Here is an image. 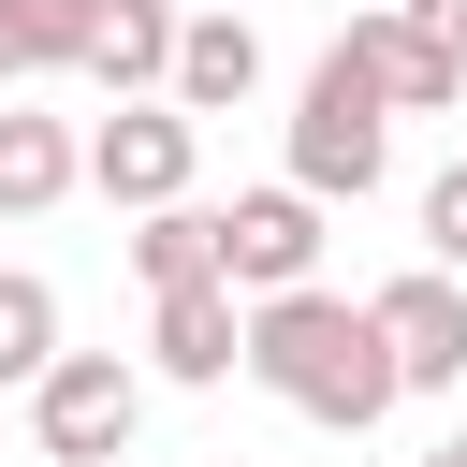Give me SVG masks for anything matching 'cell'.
<instances>
[{"label": "cell", "mask_w": 467, "mask_h": 467, "mask_svg": "<svg viewBox=\"0 0 467 467\" xmlns=\"http://www.w3.org/2000/svg\"><path fill=\"white\" fill-rule=\"evenodd\" d=\"M248 379L277 394V409H306V423H336V438H365L409 379H394V336H379V306H350V292H321V277H292V292H248Z\"/></svg>", "instance_id": "6da1fadb"}, {"label": "cell", "mask_w": 467, "mask_h": 467, "mask_svg": "<svg viewBox=\"0 0 467 467\" xmlns=\"http://www.w3.org/2000/svg\"><path fill=\"white\" fill-rule=\"evenodd\" d=\"M394 175V102H379V73L350 58V29L321 44V73H306V102H292V190H321V204H365Z\"/></svg>", "instance_id": "7a4b0ae2"}, {"label": "cell", "mask_w": 467, "mask_h": 467, "mask_svg": "<svg viewBox=\"0 0 467 467\" xmlns=\"http://www.w3.org/2000/svg\"><path fill=\"white\" fill-rule=\"evenodd\" d=\"M190 161H204V117H190L175 88H131V102L88 131V190H102V204H131V219H146V204H175V190H190Z\"/></svg>", "instance_id": "3957f363"}, {"label": "cell", "mask_w": 467, "mask_h": 467, "mask_svg": "<svg viewBox=\"0 0 467 467\" xmlns=\"http://www.w3.org/2000/svg\"><path fill=\"white\" fill-rule=\"evenodd\" d=\"M131 423H146V379H131L117 350H58V365L29 379V438H44L58 467H117Z\"/></svg>", "instance_id": "277c9868"}, {"label": "cell", "mask_w": 467, "mask_h": 467, "mask_svg": "<svg viewBox=\"0 0 467 467\" xmlns=\"http://www.w3.org/2000/svg\"><path fill=\"white\" fill-rule=\"evenodd\" d=\"M219 277L234 292H292V277H321V190H234L219 204Z\"/></svg>", "instance_id": "5b68a950"}, {"label": "cell", "mask_w": 467, "mask_h": 467, "mask_svg": "<svg viewBox=\"0 0 467 467\" xmlns=\"http://www.w3.org/2000/svg\"><path fill=\"white\" fill-rule=\"evenodd\" d=\"M350 58L379 73V102H394V117H452V102H467V58H452L409 0H350Z\"/></svg>", "instance_id": "8992f818"}, {"label": "cell", "mask_w": 467, "mask_h": 467, "mask_svg": "<svg viewBox=\"0 0 467 467\" xmlns=\"http://www.w3.org/2000/svg\"><path fill=\"white\" fill-rule=\"evenodd\" d=\"M365 306H379L409 394H452V379H467V277H452V263H423V277H394V292H365Z\"/></svg>", "instance_id": "52a82bcc"}, {"label": "cell", "mask_w": 467, "mask_h": 467, "mask_svg": "<svg viewBox=\"0 0 467 467\" xmlns=\"http://www.w3.org/2000/svg\"><path fill=\"white\" fill-rule=\"evenodd\" d=\"M146 365L161 379H234L248 365V306H234V277H190V292H161V321H146Z\"/></svg>", "instance_id": "ba28073f"}, {"label": "cell", "mask_w": 467, "mask_h": 467, "mask_svg": "<svg viewBox=\"0 0 467 467\" xmlns=\"http://www.w3.org/2000/svg\"><path fill=\"white\" fill-rule=\"evenodd\" d=\"M263 88V29L234 15V0H190V29H175V102L190 117H234Z\"/></svg>", "instance_id": "9c48e42d"}, {"label": "cell", "mask_w": 467, "mask_h": 467, "mask_svg": "<svg viewBox=\"0 0 467 467\" xmlns=\"http://www.w3.org/2000/svg\"><path fill=\"white\" fill-rule=\"evenodd\" d=\"M175 29H190V0H102V29H88L73 73L117 88V102H131V88H175Z\"/></svg>", "instance_id": "30bf717a"}, {"label": "cell", "mask_w": 467, "mask_h": 467, "mask_svg": "<svg viewBox=\"0 0 467 467\" xmlns=\"http://www.w3.org/2000/svg\"><path fill=\"white\" fill-rule=\"evenodd\" d=\"M88 175V146L58 131V117H29V102H0V219H44L58 190Z\"/></svg>", "instance_id": "8fae6325"}, {"label": "cell", "mask_w": 467, "mask_h": 467, "mask_svg": "<svg viewBox=\"0 0 467 467\" xmlns=\"http://www.w3.org/2000/svg\"><path fill=\"white\" fill-rule=\"evenodd\" d=\"M131 277L146 292H190V277H219V204H146V234H131Z\"/></svg>", "instance_id": "7c38bea8"}, {"label": "cell", "mask_w": 467, "mask_h": 467, "mask_svg": "<svg viewBox=\"0 0 467 467\" xmlns=\"http://www.w3.org/2000/svg\"><path fill=\"white\" fill-rule=\"evenodd\" d=\"M44 365H58V292H44V277H29V263H0V379H15V394H29V379H44Z\"/></svg>", "instance_id": "4fadbf2b"}, {"label": "cell", "mask_w": 467, "mask_h": 467, "mask_svg": "<svg viewBox=\"0 0 467 467\" xmlns=\"http://www.w3.org/2000/svg\"><path fill=\"white\" fill-rule=\"evenodd\" d=\"M0 29H15V58H29V73H73V58H88V29H102V0H0Z\"/></svg>", "instance_id": "5bb4252c"}, {"label": "cell", "mask_w": 467, "mask_h": 467, "mask_svg": "<svg viewBox=\"0 0 467 467\" xmlns=\"http://www.w3.org/2000/svg\"><path fill=\"white\" fill-rule=\"evenodd\" d=\"M423 263H452V277H467V161L423 190Z\"/></svg>", "instance_id": "9a60e30c"}, {"label": "cell", "mask_w": 467, "mask_h": 467, "mask_svg": "<svg viewBox=\"0 0 467 467\" xmlns=\"http://www.w3.org/2000/svg\"><path fill=\"white\" fill-rule=\"evenodd\" d=\"M409 15H423V29H438V44L467 58V0H409Z\"/></svg>", "instance_id": "2e32d148"}, {"label": "cell", "mask_w": 467, "mask_h": 467, "mask_svg": "<svg viewBox=\"0 0 467 467\" xmlns=\"http://www.w3.org/2000/svg\"><path fill=\"white\" fill-rule=\"evenodd\" d=\"M15 88H29V58H15V29H0V102H15Z\"/></svg>", "instance_id": "e0dca14e"}, {"label": "cell", "mask_w": 467, "mask_h": 467, "mask_svg": "<svg viewBox=\"0 0 467 467\" xmlns=\"http://www.w3.org/2000/svg\"><path fill=\"white\" fill-rule=\"evenodd\" d=\"M423 467H467V423H452V438H438V452H423Z\"/></svg>", "instance_id": "ac0fdd59"}, {"label": "cell", "mask_w": 467, "mask_h": 467, "mask_svg": "<svg viewBox=\"0 0 467 467\" xmlns=\"http://www.w3.org/2000/svg\"><path fill=\"white\" fill-rule=\"evenodd\" d=\"M117 467H131V452H117Z\"/></svg>", "instance_id": "d6986e66"}]
</instances>
